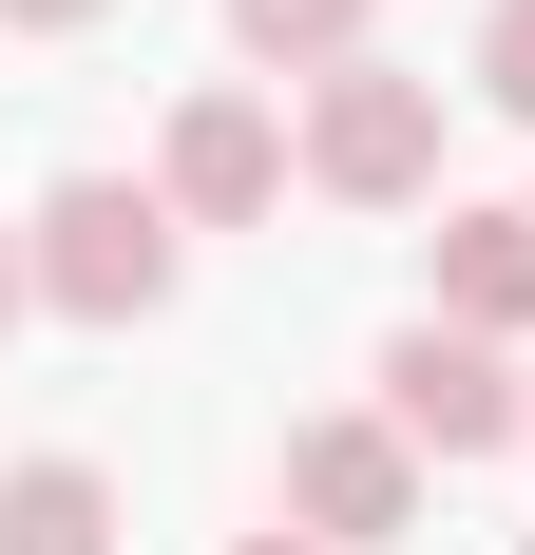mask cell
Here are the masks:
<instances>
[{"mask_svg": "<svg viewBox=\"0 0 535 555\" xmlns=\"http://www.w3.org/2000/svg\"><path fill=\"white\" fill-rule=\"evenodd\" d=\"M19 307H39V249H19V230H0V326H19Z\"/></svg>", "mask_w": 535, "mask_h": 555, "instance_id": "11", "label": "cell"}, {"mask_svg": "<svg viewBox=\"0 0 535 555\" xmlns=\"http://www.w3.org/2000/svg\"><path fill=\"white\" fill-rule=\"evenodd\" d=\"M479 96L535 134V0H497V20H479Z\"/></svg>", "mask_w": 535, "mask_h": 555, "instance_id": "9", "label": "cell"}, {"mask_svg": "<svg viewBox=\"0 0 535 555\" xmlns=\"http://www.w3.org/2000/svg\"><path fill=\"white\" fill-rule=\"evenodd\" d=\"M517 555H535V537H517Z\"/></svg>", "mask_w": 535, "mask_h": 555, "instance_id": "13", "label": "cell"}, {"mask_svg": "<svg viewBox=\"0 0 535 555\" xmlns=\"http://www.w3.org/2000/svg\"><path fill=\"white\" fill-rule=\"evenodd\" d=\"M0 555H115V479L96 460H0Z\"/></svg>", "mask_w": 535, "mask_h": 555, "instance_id": "7", "label": "cell"}, {"mask_svg": "<svg viewBox=\"0 0 535 555\" xmlns=\"http://www.w3.org/2000/svg\"><path fill=\"white\" fill-rule=\"evenodd\" d=\"M306 192H344V211H421V192H440V77H402V57L306 77Z\"/></svg>", "mask_w": 535, "mask_h": 555, "instance_id": "2", "label": "cell"}, {"mask_svg": "<svg viewBox=\"0 0 535 555\" xmlns=\"http://www.w3.org/2000/svg\"><path fill=\"white\" fill-rule=\"evenodd\" d=\"M287 172H306V134H287L249 77L172 96V134H154V192H172V230H268V211H287Z\"/></svg>", "mask_w": 535, "mask_h": 555, "instance_id": "4", "label": "cell"}, {"mask_svg": "<svg viewBox=\"0 0 535 555\" xmlns=\"http://www.w3.org/2000/svg\"><path fill=\"white\" fill-rule=\"evenodd\" d=\"M287 537H325V555H382V537H421V441L402 422H306L287 441Z\"/></svg>", "mask_w": 535, "mask_h": 555, "instance_id": "5", "label": "cell"}, {"mask_svg": "<svg viewBox=\"0 0 535 555\" xmlns=\"http://www.w3.org/2000/svg\"><path fill=\"white\" fill-rule=\"evenodd\" d=\"M77 20H115V0H0V39H77Z\"/></svg>", "mask_w": 535, "mask_h": 555, "instance_id": "10", "label": "cell"}, {"mask_svg": "<svg viewBox=\"0 0 535 555\" xmlns=\"http://www.w3.org/2000/svg\"><path fill=\"white\" fill-rule=\"evenodd\" d=\"M230 39H249L268 77H344V57H364V0H230Z\"/></svg>", "mask_w": 535, "mask_h": 555, "instance_id": "8", "label": "cell"}, {"mask_svg": "<svg viewBox=\"0 0 535 555\" xmlns=\"http://www.w3.org/2000/svg\"><path fill=\"white\" fill-rule=\"evenodd\" d=\"M230 555H325V537H287V517H268V537H230Z\"/></svg>", "mask_w": 535, "mask_h": 555, "instance_id": "12", "label": "cell"}, {"mask_svg": "<svg viewBox=\"0 0 535 555\" xmlns=\"http://www.w3.org/2000/svg\"><path fill=\"white\" fill-rule=\"evenodd\" d=\"M19 249H39V307H57V326H154L172 269H192V230H172L154 172H57Z\"/></svg>", "mask_w": 535, "mask_h": 555, "instance_id": "1", "label": "cell"}, {"mask_svg": "<svg viewBox=\"0 0 535 555\" xmlns=\"http://www.w3.org/2000/svg\"><path fill=\"white\" fill-rule=\"evenodd\" d=\"M382 422H402L421 479H440V460H517L535 441V384H517V345H479V326H402L382 345Z\"/></svg>", "mask_w": 535, "mask_h": 555, "instance_id": "3", "label": "cell"}, {"mask_svg": "<svg viewBox=\"0 0 535 555\" xmlns=\"http://www.w3.org/2000/svg\"><path fill=\"white\" fill-rule=\"evenodd\" d=\"M440 307L421 326H479V345H535V211H440Z\"/></svg>", "mask_w": 535, "mask_h": 555, "instance_id": "6", "label": "cell"}]
</instances>
